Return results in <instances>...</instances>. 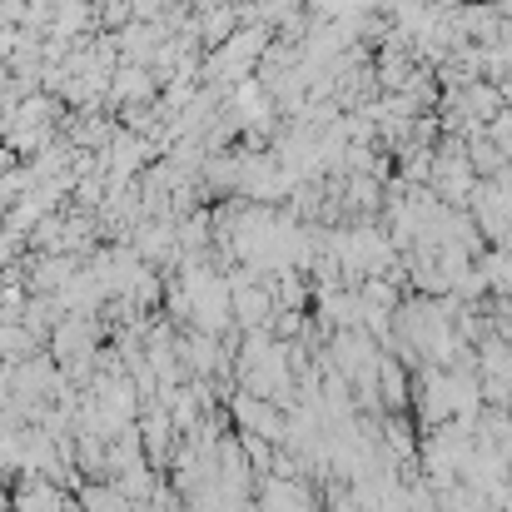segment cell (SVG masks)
Instances as JSON below:
<instances>
[{"label":"cell","mask_w":512,"mask_h":512,"mask_svg":"<svg viewBox=\"0 0 512 512\" xmlns=\"http://www.w3.org/2000/svg\"><path fill=\"white\" fill-rule=\"evenodd\" d=\"M5 90H10V70L0 65V100H5Z\"/></svg>","instance_id":"obj_1"}]
</instances>
